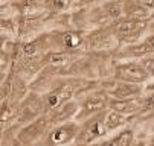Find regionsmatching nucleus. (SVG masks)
I'll return each mask as SVG.
<instances>
[{"mask_svg": "<svg viewBox=\"0 0 154 146\" xmlns=\"http://www.w3.org/2000/svg\"><path fill=\"white\" fill-rule=\"evenodd\" d=\"M5 146H23V145H21V142H20L18 139H14L12 142H9V143H6Z\"/></svg>", "mask_w": 154, "mask_h": 146, "instance_id": "obj_28", "label": "nucleus"}, {"mask_svg": "<svg viewBox=\"0 0 154 146\" xmlns=\"http://www.w3.org/2000/svg\"><path fill=\"white\" fill-rule=\"evenodd\" d=\"M60 76H61V69L46 64L35 75V78L29 82V84H31V90L37 91L40 94H45L46 91H49L52 88V85L55 84V81Z\"/></svg>", "mask_w": 154, "mask_h": 146, "instance_id": "obj_12", "label": "nucleus"}, {"mask_svg": "<svg viewBox=\"0 0 154 146\" xmlns=\"http://www.w3.org/2000/svg\"><path fill=\"white\" fill-rule=\"evenodd\" d=\"M145 41L151 46V49L154 50V34H148V35L145 37Z\"/></svg>", "mask_w": 154, "mask_h": 146, "instance_id": "obj_26", "label": "nucleus"}, {"mask_svg": "<svg viewBox=\"0 0 154 146\" xmlns=\"http://www.w3.org/2000/svg\"><path fill=\"white\" fill-rule=\"evenodd\" d=\"M89 78L84 76H60L52 85V88L45 94H41L43 100H45L46 114L55 111L66 102L75 99L76 94L89 84Z\"/></svg>", "mask_w": 154, "mask_h": 146, "instance_id": "obj_1", "label": "nucleus"}, {"mask_svg": "<svg viewBox=\"0 0 154 146\" xmlns=\"http://www.w3.org/2000/svg\"><path fill=\"white\" fill-rule=\"evenodd\" d=\"M70 146H99V143H92V145H79V143H73Z\"/></svg>", "mask_w": 154, "mask_h": 146, "instance_id": "obj_30", "label": "nucleus"}, {"mask_svg": "<svg viewBox=\"0 0 154 146\" xmlns=\"http://www.w3.org/2000/svg\"><path fill=\"white\" fill-rule=\"evenodd\" d=\"M136 131L131 127H125L124 130L115 133L113 137H107L99 143V146H131L136 140Z\"/></svg>", "mask_w": 154, "mask_h": 146, "instance_id": "obj_17", "label": "nucleus"}, {"mask_svg": "<svg viewBox=\"0 0 154 146\" xmlns=\"http://www.w3.org/2000/svg\"><path fill=\"white\" fill-rule=\"evenodd\" d=\"M99 5L112 23L124 17V0H102Z\"/></svg>", "mask_w": 154, "mask_h": 146, "instance_id": "obj_20", "label": "nucleus"}, {"mask_svg": "<svg viewBox=\"0 0 154 146\" xmlns=\"http://www.w3.org/2000/svg\"><path fill=\"white\" fill-rule=\"evenodd\" d=\"M79 133V122L70 120L49 128L38 146H70L75 143Z\"/></svg>", "mask_w": 154, "mask_h": 146, "instance_id": "obj_7", "label": "nucleus"}, {"mask_svg": "<svg viewBox=\"0 0 154 146\" xmlns=\"http://www.w3.org/2000/svg\"><path fill=\"white\" fill-rule=\"evenodd\" d=\"M51 128V123L48 116H41L26 125L21 127V130L18 131L17 139L21 142L23 146H38L40 142L43 140V137L46 136V133Z\"/></svg>", "mask_w": 154, "mask_h": 146, "instance_id": "obj_10", "label": "nucleus"}, {"mask_svg": "<svg viewBox=\"0 0 154 146\" xmlns=\"http://www.w3.org/2000/svg\"><path fill=\"white\" fill-rule=\"evenodd\" d=\"M131 146H148V140L146 139H136L134 142H133V145H131Z\"/></svg>", "mask_w": 154, "mask_h": 146, "instance_id": "obj_25", "label": "nucleus"}, {"mask_svg": "<svg viewBox=\"0 0 154 146\" xmlns=\"http://www.w3.org/2000/svg\"><path fill=\"white\" fill-rule=\"evenodd\" d=\"M130 120H131V117H127L113 110H107V113H105V127L108 130V134L124 130L125 127H128Z\"/></svg>", "mask_w": 154, "mask_h": 146, "instance_id": "obj_19", "label": "nucleus"}, {"mask_svg": "<svg viewBox=\"0 0 154 146\" xmlns=\"http://www.w3.org/2000/svg\"><path fill=\"white\" fill-rule=\"evenodd\" d=\"M46 114V108H45V100L43 96L37 91H29L28 96L18 103L17 107V114H15V122L14 123H20V125H26L41 116Z\"/></svg>", "mask_w": 154, "mask_h": 146, "instance_id": "obj_8", "label": "nucleus"}, {"mask_svg": "<svg viewBox=\"0 0 154 146\" xmlns=\"http://www.w3.org/2000/svg\"><path fill=\"white\" fill-rule=\"evenodd\" d=\"M76 2L78 0H46L45 5L51 15H58V14H66L73 11Z\"/></svg>", "mask_w": 154, "mask_h": 146, "instance_id": "obj_21", "label": "nucleus"}, {"mask_svg": "<svg viewBox=\"0 0 154 146\" xmlns=\"http://www.w3.org/2000/svg\"><path fill=\"white\" fill-rule=\"evenodd\" d=\"M79 102V111L76 116V122H84L99 113H104L110 107V97L105 90H84L76 94Z\"/></svg>", "mask_w": 154, "mask_h": 146, "instance_id": "obj_3", "label": "nucleus"}, {"mask_svg": "<svg viewBox=\"0 0 154 146\" xmlns=\"http://www.w3.org/2000/svg\"><path fill=\"white\" fill-rule=\"evenodd\" d=\"M78 111H79V102L78 99H72L46 116L49 119L51 127H54V125H61V123L70 122V120H76Z\"/></svg>", "mask_w": 154, "mask_h": 146, "instance_id": "obj_13", "label": "nucleus"}, {"mask_svg": "<svg viewBox=\"0 0 154 146\" xmlns=\"http://www.w3.org/2000/svg\"><path fill=\"white\" fill-rule=\"evenodd\" d=\"M137 2H139L140 5H143L145 8H148V9H151V11L154 12V0H137Z\"/></svg>", "mask_w": 154, "mask_h": 146, "instance_id": "obj_24", "label": "nucleus"}, {"mask_svg": "<svg viewBox=\"0 0 154 146\" xmlns=\"http://www.w3.org/2000/svg\"><path fill=\"white\" fill-rule=\"evenodd\" d=\"M87 46L92 53H113L121 44L112 31V26H105L87 32Z\"/></svg>", "mask_w": 154, "mask_h": 146, "instance_id": "obj_9", "label": "nucleus"}, {"mask_svg": "<svg viewBox=\"0 0 154 146\" xmlns=\"http://www.w3.org/2000/svg\"><path fill=\"white\" fill-rule=\"evenodd\" d=\"M105 113H99L84 122H79V133L76 136L75 143L79 145H92V143H101L107 139L108 130L105 127Z\"/></svg>", "mask_w": 154, "mask_h": 146, "instance_id": "obj_5", "label": "nucleus"}, {"mask_svg": "<svg viewBox=\"0 0 154 146\" xmlns=\"http://www.w3.org/2000/svg\"><path fill=\"white\" fill-rule=\"evenodd\" d=\"M154 50L151 49V46L146 43L145 40L139 41L134 44H124L119 46L113 53V59L115 61H140L149 55H152Z\"/></svg>", "mask_w": 154, "mask_h": 146, "instance_id": "obj_11", "label": "nucleus"}, {"mask_svg": "<svg viewBox=\"0 0 154 146\" xmlns=\"http://www.w3.org/2000/svg\"><path fill=\"white\" fill-rule=\"evenodd\" d=\"M140 103H142V113L140 114L154 113V91H145L143 96L140 97Z\"/></svg>", "mask_w": 154, "mask_h": 146, "instance_id": "obj_22", "label": "nucleus"}, {"mask_svg": "<svg viewBox=\"0 0 154 146\" xmlns=\"http://www.w3.org/2000/svg\"><path fill=\"white\" fill-rule=\"evenodd\" d=\"M145 91H154V79H151L149 82L145 84Z\"/></svg>", "mask_w": 154, "mask_h": 146, "instance_id": "obj_27", "label": "nucleus"}, {"mask_svg": "<svg viewBox=\"0 0 154 146\" xmlns=\"http://www.w3.org/2000/svg\"><path fill=\"white\" fill-rule=\"evenodd\" d=\"M78 55H81V53H72V52H66V50H49L45 55L43 61H45V64L63 69L67 64H70Z\"/></svg>", "mask_w": 154, "mask_h": 146, "instance_id": "obj_18", "label": "nucleus"}, {"mask_svg": "<svg viewBox=\"0 0 154 146\" xmlns=\"http://www.w3.org/2000/svg\"><path fill=\"white\" fill-rule=\"evenodd\" d=\"M124 17L140 23H151L154 20V12L140 5L137 0H124Z\"/></svg>", "mask_w": 154, "mask_h": 146, "instance_id": "obj_15", "label": "nucleus"}, {"mask_svg": "<svg viewBox=\"0 0 154 146\" xmlns=\"http://www.w3.org/2000/svg\"><path fill=\"white\" fill-rule=\"evenodd\" d=\"M143 93H145V85L121 82V81H116L115 87L108 90V96L112 99H140Z\"/></svg>", "mask_w": 154, "mask_h": 146, "instance_id": "obj_14", "label": "nucleus"}, {"mask_svg": "<svg viewBox=\"0 0 154 146\" xmlns=\"http://www.w3.org/2000/svg\"><path fill=\"white\" fill-rule=\"evenodd\" d=\"M51 40V50H66L72 53H89L87 32L79 29H61L48 31Z\"/></svg>", "mask_w": 154, "mask_h": 146, "instance_id": "obj_2", "label": "nucleus"}, {"mask_svg": "<svg viewBox=\"0 0 154 146\" xmlns=\"http://www.w3.org/2000/svg\"><path fill=\"white\" fill-rule=\"evenodd\" d=\"M146 140H148V146H154V134H152V136H149Z\"/></svg>", "mask_w": 154, "mask_h": 146, "instance_id": "obj_29", "label": "nucleus"}, {"mask_svg": "<svg viewBox=\"0 0 154 146\" xmlns=\"http://www.w3.org/2000/svg\"><path fill=\"white\" fill-rule=\"evenodd\" d=\"M108 110L118 111L127 117H137L142 113L140 99H110Z\"/></svg>", "mask_w": 154, "mask_h": 146, "instance_id": "obj_16", "label": "nucleus"}, {"mask_svg": "<svg viewBox=\"0 0 154 146\" xmlns=\"http://www.w3.org/2000/svg\"><path fill=\"white\" fill-rule=\"evenodd\" d=\"M113 78L121 82L142 84L151 81V76L142 61H115L113 64Z\"/></svg>", "mask_w": 154, "mask_h": 146, "instance_id": "obj_6", "label": "nucleus"}, {"mask_svg": "<svg viewBox=\"0 0 154 146\" xmlns=\"http://www.w3.org/2000/svg\"><path fill=\"white\" fill-rule=\"evenodd\" d=\"M140 61H142V64L145 66V69L148 70L151 79H154V53L146 56V58H143V59H140Z\"/></svg>", "mask_w": 154, "mask_h": 146, "instance_id": "obj_23", "label": "nucleus"}, {"mask_svg": "<svg viewBox=\"0 0 154 146\" xmlns=\"http://www.w3.org/2000/svg\"><path fill=\"white\" fill-rule=\"evenodd\" d=\"M148 25L149 23H140L130 20L127 17H122L113 22L110 26H112V31L118 38L119 44L124 46V44H134L145 40V37L148 35Z\"/></svg>", "mask_w": 154, "mask_h": 146, "instance_id": "obj_4", "label": "nucleus"}]
</instances>
